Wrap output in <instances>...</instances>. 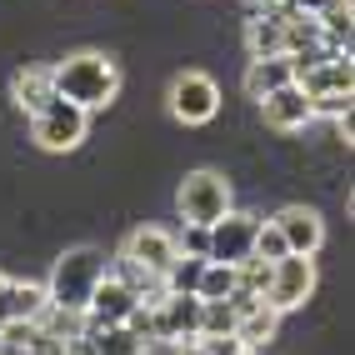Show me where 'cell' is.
<instances>
[{"label": "cell", "instance_id": "cell-1", "mask_svg": "<svg viewBox=\"0 0 355 355\" xmlns=\"http://www.w3.org/2000/svg\"><path fill=\"white\" fill-rule=\"evenodd\" d=\"M55 96L80 105V110H105L115 96H121V65H115L105 51H76L60 65H51Z\"/></svg>", "mask_w": 355, "mask_h": 355}, {"label": "cell", "instance_id": "cell-2", "mask_svg": "<svg viewBox=\"0 0 355 355\" xmlns=\"http://www.w3.org/2000/svg\"><path fill=\"white\" fill-rule=\"evenodd\" d=\"M105 275V255L96 245H76L55 260L51 280H45V295H51V311H70V315H85L90 291L101 286Z\"/></svg>", "mask_w": 355, "mask_h": 355}, {"label": "cell", "instance_id": "cell-3", "mask_svg": "<svg viewBox=\"0 0 355 355\" xmlns=\"http://www.w3.org/2000/svg\"><path fill=\"white\" fill-rule=\"evenodd\" d=\"M175 210L185 225H210L230 210V180L220 171H191L175 191Z\"/></svg>", "mask_w": 355, "mask_h": 355}, {"label": "cell", "instance_id": "cell-4", "mask_svg": "<svg viewBox=\"0 0 355 355\" xmlns=\"http://www.w3.org/2000/svg\"><path fill=\"white\" fill-rule=\"evenodd\" d=\"M85 125H90V110H80V105H70V101H51V105H40L35 115H31V140L40 150H51V155H60V150H76L80 140H85Z\"/></svg>", "mask_w": 355, "mask_h": 355}, {"label": "cell", "instance_id": "cell-5", "mask_svg": "<svg viewBox=\"0 0 355 355\" xmlns=\"http://www.w3.org/2000/svg\"><path fill=\"white\" fill-rule=\"evenodd\" d=\"M165 105H171V115L180 125H205L220 110V85L205 70H180L171 80V90H165Z\"/></svg>", "mask_w": 355, "mask_h": 355}, {"label": "cell", "instance_id": "cell-6", "mask_svg": "<svg viewBox=\"0 0 355 355\" xmlns=\"http://www.w3.org/2000/svg\"><path fill=\"white\" fill-rule=\"evenodd\" d=\"M255 230H260V216H250V210H225L220 220H210L205 235V260H220V266H245L250 250H255Z\"/></svg>", "mask_w": 355, "mask_h": 355}, {"label": "cell", "instance_id": "cell-7", "mask_svg": "<svg viewBox=\"0 0 355 355\" xmlns=\"http://www.w3.org/2000/svg\"><path fill=\"white\" fill-rule=\"evenodd\" d=\"M315 291V260L311 255H280L270 260V286H266V305H275L280 315L305 305Z\"/></svg>", "mask_w": 355, "mask_h": 355}, {"label": "cell", "instance_id": "cell-8", "mask_svg": "<svg viewBox=\"0 0 355 355\" xmlns=\"http://www.w3.org/2000/svg\"><path fill=\"white\" fill-rule=\"evenodd\" d=\"M150 320H155V340L191 345L200 336V295H171V291H160L150 300Z\"/></svg>", "mask_w": 355, "mask_h": 355}, {"label": "cell", "instance_id": "cell-9", "mask_svg": "<svg viewBox=\"0 0 355 355\" xmlns=\"http://www.w3.org/2000/svg\"><path fill=\"white\" fill-rule=\"evenodd\" d=\"M270 225L280 230V241H286L291 255H315L325 245V220H320V210L311 205H286V210H275Z\"/></svg>", "mask_w": 355, "mask_h": 355}, {"label": "cell", "instance_id": "cell-10", "mask_svg": "<svg viewBox=\"0 0 355 355\" xmlns=\"http://www.w3.org/2000/svg\"><path fill=\"white\" fill-rule=\"evenodd\" d=\"M121 260H130V266L150 270V275L160 280V275H165V266L175 260V235H171V230H160V225H140V230H130V235H125Z\"/></svg>", "mask_w": 355, "mask_h": 355}, {"label": "cell", "instance_id": "cell-11", "mask_svg": "<svg viewBox=\"0 0 355 355\" xmlns=\"http://www.w3.org/2000/svg\"><path fill=\"white\" fill-rule=\"evenodd\" d=\"M140 305V295L125 286L121 275H101V286L90 291V305H85V325H125L130 311Z\"/></svg>", "mask_w": 355, "mask_h": 355}, {"label": "cell", "instance_id": "cell-12", "mask_svg": "<svg viewBox=\"0 0 355 355\" xmlns=\"http://www.w3.org/2000/svg\"><path fill=\"white\" fill-rule=\"evenodd\" d=\"M260 115H266L270 130H305L315 121V115H311V96H305L295 80L270 90V96H260Z\"/></svg>", "mask_w": 355, "mask_h": 355}, {"label": "cell", "instance_id": "cell-13", "mask_svg": "<svg viewBox=\"0 0 355 355\" xmlns=\"http://www.w3.org/2000/svg\"><path fill=\"white\" fill-rule=\"evenodd\" d=\"M51 315V295L35 280H10L6 286V305H0V320H15V325H40Z\"/></svg>", "mask_w": 355, "mask_h": 355}, {"label": "cell", "instance_id": "cell-14", "mask_svg": "<svg viewBox=\"0 0 355 355\" xmlns=\"http://www.w3.org/2000/svg\"><path fill=\"white\" fill-rule=\"evenodd\" d=\"M10 96L15 105L35 115L40 105H51L55 101V80H51V65H26V70H15V80H10Z\"/></svg>", "mask_w": 355, "mask_h": 355}, {"label": "cell", "instance_id": "cell-15", "mask_svg": "<svg viewBox=\"0 0 355 355\" xmlns=\"http://www.w3.org/2000/svg\"><path fill=\"white\" fill-rule=\"evenodd\" d=\"M291 80H295V65H291V55L250 60V70H245V96H250V101H260V96H270V90L291 85Z\"/></svg>", "mask_w": 355, "mask_h": 355}, {"label": "cell", "instance_id": "cell-16", "mask_svg": "<svg viewBox=\"0 0 355 355\" xmlns=\"http://www.w3.org/2000/svg\"><path fill=\"white\" fill-rule=\"evenodd\" d=\"M245 51L250 60H270V55H286V26L275 15L260 10L255 20H245Z\"/></svg>", "mask_w": 355, "mask_h": 355}, {"label": "cell", "instance_id": "cell-17", "mask_svg": "<svg viewBox=\"0 0 355 355\" xmlns=\"http://www.w3.org/2000/svg\"><path fill=\"white\" fill-rule=\"evenodd\" d=\"M80 325H85V320H80ZM80 340H85L90 355H140V350H146V340L130 336L125 325H85Z\"/></svg>", "mask_w": 355, "mask_h": 355}, {"label": "cell", "instance_id": "cell-18", "mask_svg": "<svg viewBox=\"0 0 355 355\" xmlns=\"http://www.w3.org/2000/svg\"><path fill=\"white\" fill-rule=\"evenodd\" d=\"M275 330H280V311H275V305H266V300H255L250 311L235 320V336H241L250 350L266 345V340H275Z\"/></svg>", "mask_w": 355, "mask_h": 355}, {"label": "cell", "instance_id": "cell-19", "mask_svg": "<svg viewBox=\"0 0 355 355\" xmlns=\"http://www.w3.org/2000/svg\"><path fill=\"white\" fill-rule=\"evenodd\" d=\"M200 270H205L200 255H180V250H175V260H171V266H165V275H160V291H171V295H196Z\"/></svg>", "mask_w": 355, "mask_h": 355}, {"label": "cell", "instance_id": "cell-20", "mask_svg": "<svg viewBox=\"0 0 355 355\" xmlns=\"http://www.w3.org/2000/svg\"><path fill=\"white\" fill-rule=\"evenodd\" d=\"M235 291V266H220V260H205V270L196 280V295L200 300H225Z\"/></svg>", "mask_w": 355, "mask_h": 355}, {"label": "cell", "instance_id": "cell-21", "mask_svg": "<svg viewBox=\"0 0 355 355\" xmlns=\"http://www.w3.org/2000/svg\"><path fill=\"white\" fill-rule=\"evenodd\" d=\"M235 320L230 300H200V336H235Z\"/></svg>", "mask_w": 355, "mask_h": 355}, {"label": "cell", "instance_id": "cell-22", "mask_svg": "<svg viewBox=\"0 0 355 355\" xmlns=\"http://www.w3.org/2000/svg\"><path fill=\"white\" fill-rule=\"evenodd\" d=\"M350 90H325V96H311V115H325V121H345L350 115Z\"/></svg>", "mask_w": 355, "mask_h": 355}, {"label": "cell", "instance_id": "cell-23", "mask_svg": "<svg viewBox=\"0 0 355 355\" xmlns=\"http://www.w3.org/2000/svg\"><path fill=\"white\" fill-rule=\"evenodd\" d=\"M255 260H266V266H270V260H280V255H291L286 250V241H280V230L270 225V220H260V230H255V250H250Z\"/></svg>", "mask_w": 355, "mask_h": 355}, {"label": "cell", "instance_id": "cell-24", "mask_svg": "<svg viewBox=\"0 0 355 355\" xmlns=\"http://www.w3.org/2000/svg\"><path fill=\"white\" fill-rule=\"evenodd\" d=\"M20 355H70V340H60V336H51V330H35V340L26 345V350H20Z\"/></svg>", "mask_w": 355, "mask_h": 355}, {"label": "cell", "instance_id": "cell-25", "mask_svg": "<svg viewBox=\"0 0 355 355\" xmlns=\"http://www.w3.org/2000/svg\"><path fill=\"white\" fill-rule=\"evenodd\" d=\"M196 345H200L205 355H241V350H250L241 336H196Z\"/></svg>", "mask_w": 355, "mask_h": 355}, {"label": "cell", "instance_id": "cell-26", "mask_svg": "<svg viewBox=\"0 0 355 355\" xmlns=\"http://www.w3.org/2000/svg\"><path fill=\"white\" fill-rule=\"evenodd\" d=\"M205 245H210L205 225H185V230L175 235V250H180V255H200V260H205Z\"/></svg>", "mask_w": 355, "mask_h": 355}, {"label": "cell", "instance_id": "cell-27", "mask_svg": "<svg viewBox=\"0 0 355 355\" xmlns=\"http://www.w3.org/2000/svg\"><path fill=\"white\" fill-rule=\"evenodd\" d=\"M291 6H295L300 15H315V20H320L325 10H336V6H350V0H291Z\"/></svg>", "mask_w": 355, "mask_h": 355}, {"label": "cell", "instance_id": "cell-28", "mask_svg": "<svg viewBox=\"0 0 355 355\" xmlns=\"http://www.w3.org/2000/svg\"><path fill=\"white\" fill-rule=\"evenodd\" d=\"M0 355H20V345H10V340H0Z\"/></svg>", "mask_w": 355, "mask_h": 355}, {"label": "cell", "instance_id": "cell-29", "mask_svg": "<svg viewBox=\"0 0 355 355\" xmlns=\"http://www.w3.org/2000/svg\"><path fill=\"white\" fill-rule=\"evenodd\" d=\"M6 286H10V280H6V275H0V305H6Z\"/></svg>", "mask_w": 355, "mask_h": 355}, {"label": "cell", "instance_id": "cell-30", "mask_svg": "<svg viewBox=\"0 0 355 355\" xmlns=\"http://www.w3.org/2000/svg\"><path fill=\"white\" fill-rule=\"evenodd\" d=\"M241 355H255V350H241Z\"/></svg>", "mask_w": 355, "mask_h": 355}]
</instances>
